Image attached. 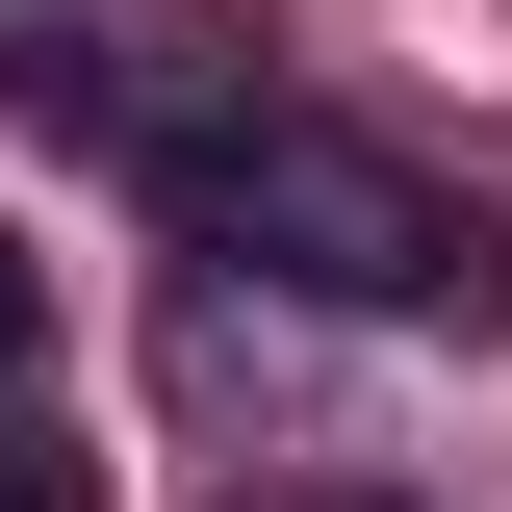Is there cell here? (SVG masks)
<instances>
[{"label":"cell","mask_w":512,"mask_h":512,"mask_svg":"<svg viewBox=\"0 0 512 512\" xmlns=\"http://www.w3.org/2000/svg\"><path fill=\"white\" fill-rule=\"evenodd\" d=\"M154 205H180L205 256H256V282H308V308H384V333H487L512 308V231L436 154L333 128V103H205L180 154H154Z\"/></svg>","instance_id":"obj_1"},{"label":"cell","mask_w":512,"mask_h":512,"mask_svg":"<svg viewBox=\"0 0 512 512\" xmlns=\"http://www.w3.org/2000/svg\"><path fill=\"white\" fill-rule=\"evenodd\" d=\"M0 77H26V128H77V154H128V180H154V154H180V128L231 103V77H205L180 26H154V0H52V26H26Z\"/></svg>","instance_id":"obj_2"},{"label":"cell","mask_w":512,"mask_h":512,"mask_svg":"<svg viewBox=\"0 0 512 512\" xmlns=\"http://www.w3.org/2000/svg\"><path fill=\"white\" fill-rule=\"evenodd\" d=\"M0 512H103V461H77V410H0Z\"/></svg>","instance_id":"obj_3"},{"label":"cell","mask_w":512,"mask_h":512,"mask_svg":"<svg viewBox=\"0 0 512 512\" xmlns=\"http://www.w3.org/2000/svg\"><path fill=\"white\" fill-rule=\"evenodd\" d=\"M26 359H52V256L0 231V384H26Z\"/></svg>","instance_id":"obj_4"},{"label":"cell","mask_w":512,"mask_h":512,"mask_svg":"<svg viewBox=\"0 0 512 512\" xmlns=\"http://www.w3.org/2000/svg\"><path fill=\"white\" fill-rule=\"evenodd\" d=\"M282 512H359V487H282Z\"/></svg>","instance_id":"obj_5"}]
</instances>
